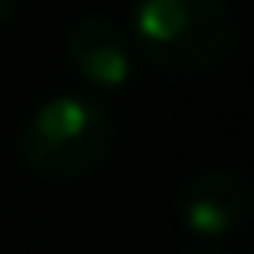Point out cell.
Wrapping results in <instances>:
<instances>
[{
  "label": "cell",
  "instance_id": "2",
  "mask_svg": "<svg viewBox=\"0 0 254 254\" xmlns=\"http://www.w3.org/2000/svg\"><path fill=\"white\" fill-rule=\"evenodd\" d=\"M112 150V112L90 94H56L34 109L19 135V153L38 176L75 180Z\"/></svg>",
  "mask_w": 254,
  "mask_h": 254
},
{
  "label": "cell",
  "instance_id": "3",
  "mask_svg": "<svg viewBox=\"0 0 254 254\" xmlns=\"http://www.w3.org/2000/svg\"><path fill=\"white\" fill-rule=\"evenodd\" d=\"M251 209V190H247L243 176L232 168H209L198 172L187 183L180 202L183 224L198 239H224L247 221Z\"/></svg>",
  "mask_w": 254,
  "mask_h": 254
},
{
  "label": "cell",
  "instance_id": "5",
  "mask_svg": "<svg viewBox=\"0 0 254 254\" xmlns=\"http://www.w3.org/2000/svg\"><path fill=\"white\" fill-rule=\"evenodd\" d=\"M11 11H15V0H0V23H4Z\"/></svg>",
  "mask_w": 254,
  "mask_h": 254
},
{
  "label": "cell",
  "instance_id": "1",
  "mask_svg": "<svg viewBox=\"0 0 254 254\" xmlns=\"http://www.w3.org/2000/svg\"><path fill=\"white\" fill-rule=\"evenodd\" d=\"M131 30L146 60L172 75L209 71L236 41L224 0H135Z\"/></svg>",
  "mask_w": 254,
  "mask_h": 254
},
{
  "label": "cell",
  "instance_id": "4",
  "mask_svg": "<svg viewBox=\"0 0 254 254\" xmlns=\"http://www.w3.org/2000/svg\"><path fill=\"white\" fill-rule=\"evenodd\" d=\"M64 53H67V64L97 90L127 86L131 67H135L127 34L105 15H82L79 23L67 30Z\"/></svg>",
  "mask_w": 254,
  "mask_h": 254
}]
</instances>
